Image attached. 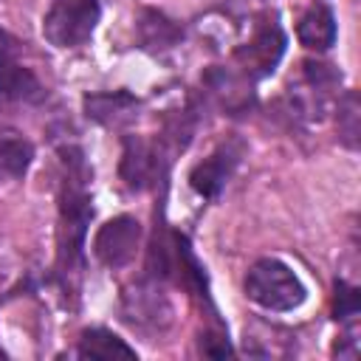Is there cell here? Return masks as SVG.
Returning a JSON list of instances; mask_svg holds the SVG:
<instances>
[{"mask_svg": "<svg viewBox=\"0 0 361 361\" xmlns=\"http://www.w3.org/2000/svg\"><path fill=\"white\" fill-rule=\"evenodd\" d=\"M245 296L265 307V310H274V313H285V310H293L305 302L307 290L302 285V279L293 274L290 265H285L282 259H274V257H265V259H257L248 274H245Z\"/></svg>", "mask_w": 361, "mask_h": 361, "instance_id": "1", "label": "cell"}, {"mask_svg": "<svg viewBox=\"0 0 361 361\" xmlns=\"http://www.w3.org/2000/svg\"><path fill=\"white\" fill-rule=\"evenodd\" d=\"M99 14V0H54L42 20V34L56 48H79L93 37Z\"/></svg>", "mask_w": 361, "mask_h": 361, "instance_id": "2", "label": "cell"}, {"mask_svg": "<svg viewBox=\"0 0 361 361\" xmlns=\"http://www.w3.org/2000/svg\"><path fill=\"white\" fill-rule=\"evenodd\" d=\"M282 54H285V34L279 31L276 23L259 25L248 37V42L234 48V59L243 68L245 79H262V76L274 73V68L282 59Z\"/></svg>", "mask_w": 361, "mask_h": 361, "instance_id": "3", "label": "cell"}, {"mask_svg": "<svg viewBox=\"0 0 361 361\" xmlns=\"http://www.w3.org/2000/svg\"><path fill=\"white\" fill-rule=\"evenodd\" d=\"M138 243H141V223L130 214H118L96 231L93 254L107 268H124L135 257Z\"/></svg>", "mask_w": 361, "mask_h": 361, "instance_id": "4", "label": "cell"}, {"mask_svg": "<svg viewBox=\"0 0 361 361\" xmlns=\"http://www.w3.org/2000/svg\"><path fill=\"white\" fill-rule=\"evenodd\" d=\"M124 319L138 330H164L172 322V305L152 279L135 282L124 290Z\"/></svg>", "mask_w": 361, "mask_h": 361, "instance_id": "5", "label": "cell"}, {"mask_svg": "<svg viewBox=\"0 0 361 361\" xmlns=\"http://www.w3.org/2000/svg\"><path fill=\"white\" fill-rule=\"evenodd\" d=\"M42 85L37 76L23 68L8 45V37L0 31V104L3 102H39Z\"/></svg>", "mask_w": 361, "mask_h": 361, "instance_id": "6", "label": "cell"}, {"mask_svg": "<svg viewBox=\"0 0 361 361\" xmlns=\"http://www.w3.org/2000/svg\"><path fill=\"white\" fill-rule=\"evenodd\" d=\"M237 152L231 149V147H220V149H214L206 161H200L195 169H192V175H189V180H192V189L197 192V195H203V197H217L220 195V189L226 186V180L231 178V172H234V166H237Z\"/></svg>", "mask_w": 361, "mask_h": 361, "instance_id": "7", "label": "cell"}, {"mask_svg": "<svg viewBox=\"0 0 361 361\" xmlns=\"http://www.w3.org/2000/svg\"><path fill=\"white\" fill-rule=\"evenodd\" d=\"M296 37L310 51H327L336 42V17H333L330 6H324V3L310 6L296 25Z\"/></svg>", "mask_w": 361, "mask_h": 361, "instance_id": "8", "label": "cell"}, {"mask_svg": "<svg viewBox=\"0 0 361 361\" xmlns=\"http://www.w3.org/2000/svg\"><path fill=\"white\" fill-rule=\"evenodd\" d=\"M155 169H158V152L141 138H127L121 155V178L127 180V186L144 189L152 180Z\"/></svg>", "mask_w": 361, "mask_h": 361, "instance_id": "9", "label": "cell"}, {"mask_svg": "<svg viewBox=\"0 0 361 361\" xmlns=\"http://www.w3.org/2000/svg\"><path fill=\"white\" fill-rule=\"evenodd\" d=\"M76 353L82 358H99V361H110V358H135V350L118 338L116 333L104 330V327H90L82 333Z\"/></svg>", "mask_w": 361, "mask_h": 361, "instance_id": "10", "label": "cell"}, {"mask_svg": "<svg viewBox=\"0 0 361 361\" xmlns=\"http://www.w3.org/2000/svg\"><path fill=\"white\" fill-rule=\"evenodd\" d=\"M34 147L17 130H0V175L3 178H23L31 166Z\"/></svg>", "mask_w": 361, "mask_h": 361, "instance_id": "11", "label": "cell"}, {"mask_svg": "<svg viewBox=\"0 0 361 361\" xmlns=\"http://www.w3.org/2000/svg\"><path fill=\"white\" fill-rule=\"evenodd\" d=\"M85 107H87L90 118H96L102 124H118V121L130 118L138 104L127 93H96V96L85 99Z\"/></svg>", "mask_w": 361, "mask_h": 361, "instance_id": "12", "label": "cell"}, {"mask_svg": "<svg viewBox=\"0 0 361 361\" xmlns=\"http://www.w3.org/2000/svg\"><path fill=\"white\" fill-rule=\"evenodd\" d=\"M141 37H144V45L147 48H172L180 37V31L172 25V20H166L164 14H144V23H141Z\"/></svg>", "mask_w": 361, "mask_h": 361, "instance_id": "13", "label": "cell"}, {"mask_svg": "<svg viewBox=\"0 0 361 361\" xmlns=\"http://www.w3.org/2000/svg\"><path fill=\"white\" fill-rule=\"evenodd\" d=\"M338 133L347 147L358 144V99H355V93H347L338 102Z\"/></svg>", "mask_w": 361, "mask_h": 361, "instance_id": "14", "label": "cell"}, {"mask_svg": "<svg viewBox=\"0 0 361 361\" xmlns=\"http://www.w3.org/2000/svg\"><path fill=\"white\" fill-rule=\"evenodd\" d=\"M358 305H361L358 302V290L353 285H347V282H336V302H333L336 319L347 322V319L358 316Z\"/></svg>", "mask_w": 361, "mask_h": 361, "instance_id": "15", "label": "cell"}]
</instances>
